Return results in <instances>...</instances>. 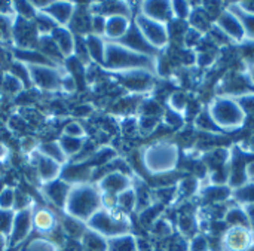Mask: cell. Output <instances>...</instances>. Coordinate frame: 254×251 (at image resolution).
Segmentation results:
<instances>
[{
  "label": "cell",
  "mask_w": 254,
  "mask_h": 251,
  "mask_svg": "<svg viewBox=\"0 0 254 251\" xmlns=\"http://www.w3.org/2000/svg\"><path fill=\"white\" fill-rule=\"evenodd\" d=\"M65 132H67L68 135H79V134H82V131H80V126H79V125H76V124H73V125H68V126L65 128Z\"/></svg>",
  "instance_id": "cell-29"
},
{
  "label": "cell",
  "mask_w": 254,
  "mask_h": 251,
  "mask_svg": "<svg viewBox=\"0 0 254 251\" xmlns=\"http://www.w3.org/2000/svg\"><path fill=\"white\" fill-rule=\"evenodd\" d=\"M141 13L147 18L165 24L174 19L171 1H144L141 4Z\"/></svg>",
  "instance_id": "cell-10"
},
{
  "label": "cell",
  "mask_w": 254,
  "mask_h": 251,
  "mask_svg": "<svg viewBox=\"0 0 254 251\" xmlns=\"http://www.w3.org/2000/svg\"><path fill=\"white\" fill-rule=\"evenodd\" d=\"M28 229H30V219H28V214H27V211H25V213H21V214L15 219V222H13V226H12V237H10L12 241H13V243L21 241V240L27 235Z\"/></svg>",
  "instance_id": "cell-18"
},
{
  "label": "cell",
  "mask_w": 254,
  "mask_h": 251,
  "mask_svg": "<svg viewBox=\"0 0 254 251\" xmlns=\"http://www.w3.org/2000/svg\"><path fill=\"white\" fill-rule=\"evenodd\" d=\"M179 164V147L174 143L155 144L146 153V165L155 174H170L176 171Z\"/></svg>",
  "instance_id": "cell-3"
},
{
  "label": "cell",
  "mask_w": 254,
  "mask_h": 251,
  "mask_svg": "<svg viewBox=\"0 0 254 251\" xmlns=\"http://www.w3.org/2000/svg\"><path fill=\"white\" fill-rule=\"evenodd\" d=\"M135 27L141 33V36L146 39V42L158 52L170 43L168 24L165 22L155 21L140 13L135 16Z\"/></svg>",
  "instance_id": "cell-4"
},
{
  "label": "cell",
  "mask_w": 254,
  "mask_h": 251,
  "mask_svg": "<svg viewBox=\"0 0 254 251\" xmlns=\"http://www.w3.org/2000/svg\"><path fill=\"white\" fill-rule=\"evenodd\" d=\"M34 223H36V226H37L40 231H48V229H51V228H52V217H51V214H49V213H46V211H40V213L36 216Z\"/></svg>",
  "instance_id": "cell-25"
},
{
  "label": "cell",
  "mask_w": 254,
  "mask_h": 251,
  "mask_svg": "<svg viewBox=\"0 0 254 251\" xmlns=\"http://www.w3.org/2000/svg\"><path fill=\"white\" fill-rule=\"evenodd\" d=\"M97 193L88 188H80L70 193L68 210L77 217H86L97 208Z\"/></svg>",
  "instance_id": "cell-8"
},
{
  "label": "cell",
  "mask_w": 254,
  "mask_h": 251,
  "mask_svg": "<svg viewBox=\"0 0 254 251\" xmlns=\"http://www.w3.org/2000/svg\"><path fill=\"white\" fill-rule=\"evenodd\" d=\"M238 60L246 68L254 64V39H246L243 43L235 46Z\"/></svg>",
  "instance_id": "cell-16"
},
{
  "label": "cell",
  "mask_w": 254,
  "mask_h": 251,
  "mask_svg": "<svg viewBox=\"0 0 254 251\" xmlns=\"http://www.w3.org/2000/svg\"><path fill=\"white\" fill-rule=\"evenodd\" d=\"M188 251H211L210 241L204 234H196L188 241Z\"/></svg>",
  "instance_id": "cell-22"
},
{
  "label": "cell",
  "mask_w": 254,
  "mask_h": 251,
  "mask_svg": "<svg viewBox=\"0 0 254 251\" xmlns=\"http://www.w3.org/2000/svg\"><path fill=\"white\" fill-rule=\"evenodd\" d=\"M213 25L219 31H222L228 37V40L235 46L243 43L247 39V34H246V30H244V25H243L241 19L238 18V15L234 10L229 9L228 3H226V7L214 19Z\"/></svg>",
  "instance_id": "cell-5"
},
{
  "label": "cell",
  "mask_w": 254,
  "mask_h": 251,
  "mask_svg": "<svg viewBox=\"0 0 254 251\" xmlns=\"http://www.w3.org/2000/svg\"><path fill=\"white\" fill-rule=\"evenodd\" d=\"M104 189L109 190V195H119V192L122 193L124 190H127L129 188V182L128 177H125L121 173H112L104 179Z\"/></svg>",
  "instance_id": "cell-13"
},
{
  "label": "cell",
  "mask_w": 254,
  "mask_h": 251,
  "mask_svg": "<svg viewBox=\"0 0 254 251\" xmlns=\"http://www.w3.org/2000/svg\"><path fill=\"white\" fill-rule=\"evenodd\" d=\"M199 196L207 205H217V204H226L232 199V189L228 185H211L207 186L201 185Z\"/></svg>",
  "instance_id": "cell-9"
},
{
  "label": "cell",
  "mask_w": 254,
  "mask_h": 251,
  "mask_svg": "<svg viewBox=\"0 0 254 251\" xmlns=\"http://www.w3.org/2000/svg\"><path fill=\"white\" fill-rule=\"evenodd\" d=\"M223 251H249L254 246V231L250 228H228L220 241Z\"/></svg>",
  "instance_id": "cell-6"
},
{
  "label": "cell",
  "mask_w": 254,
  "mask_h": 251,
  "mask_svg": "<svg viewBox=\"0 0 254 251\" xmlns=\"http://www.w3.org/2000/svg\"><path fill=\"white\" fill-rule=\"evenodd\" d=\"M189 95L183 91H174L168 95V106H170V110L173 112H177L180 115L185 116L186 110H188V106H189Z\"/></svg>",
  "instance_id": "cell-17"
},
{
  "label": "cell",
  "mask_w": 254,
  "mask_h": 251,
  "mask_svg": "<svg viewBox=\"0 0 254 251\" xmlns=\"http://www.w3.org/2000/svg\"><path fill=\"white\" fill-rule=\"evenodd\" d=\"M229 9L234 10L238 18L241 19L243 25H244V30H246V34H247V39H254V15H250V13H246L243 12L241 9L237 7L235 3H228Z\"/></svg>",
  "instance_id": "cell-19"
},
{
  "label": "cell",
  "mask_w": 254,
  "mask_h": 251,
  "mask_svg": "<svg viewBox=\"0 0 254 251\" xmlns=\"http://www.w3.org/2000/svg\"><path fill=\"white\" fill-rule=\"evenodd\" d=\"M232 202L238 205L254 204V182H247L244 186L232 190Z\"/></svg>",
  "instance_id": "cell-15"
},
{
  "label": "cell",
  "mask_w": 254,
  "mask_h": 251,
  "mask_svg": "<svg viewBox=\"0 0 254 251\" xmlns=\"http://www.w3.org/2000/svg\"><path fill=\"white\" fill-rule=\"evenodd\" d=\"M237 147H238L243 153H246V155H254V131H250V132L237 144Z\"/></svg>",
  "instance_id": "cell-24"
},
{
  "label": "cell",
  "mask_w": 254,
  "mask_h": 251,
  "mask_svg": "<svg viewBox=\"0 0 254 251\" xmlns=\"http://www.w3.org/2000/svg\"><path fill=\"white\" fill-rule=\"evenodd\" d=\"M246 174H247V182H254V159L247 162Z\"/></svg>",
  "instance_id": "cell-28"
},
{
  "label": "cell",
  "mask_w": 254,
  "mask_h": 251,
  "mask_svg": "<svg viewBox=\"0 0 254 251\" xmlns=\"http://www.w3.org/2000/svg\"><path fill=\"white\" fill-rule=\"evenodd\" d=\"M104 30L110 37H124L129 30V21L127 16H121V15L110 16L109 19H106Z\"/></svg>",
  "instance_id": "cell-12"
},
{
  "label": "cell",
  "mask_w": 254,
  "mask_h": 251,
  "mask_svg": "<svg viewBox=\"0 0 254 251\" xmlns=\"http://www.w3.org/2000/svg\"><path fill=\"white\" fill-rule=\"evenodd\" d=\"M152 232L155 234V235H158V237H161V238H167V237H171L173 235V232H174V226H173V223L168 220V219H165V217H159L152 226Z\"/></svg>",
  "instance_id": "cell-20"
},
{
  "label": "cell",
  "mask_w": 254,
  "mask_h": 251,
  "mask_svg": "<svg viewBox=\"0 0 254 251\" xmlns=\"http://www.w3.org/2000/svg\"><path fill=\"white\" fill-rule=\"evenodd\" d=\"M214 94L220 97L240 98L249 94H254V86L252 85L246 68H231L222 77L214 88Z\"/></svg>",
  "instance_id": "cell-2"
},
{
  "label": "cell",
  "mask_w": 254,
  "mask_h": 251,
  "mask_svg": "<svg viewBox=\"0 0 254 251\" xmlns=\"http://www.w3.org/2000/svg\"><path fill=\"white\" fill-rule=\"evenodd\" d=\"M83 244L89 251H107V241L92 232L83 234Z\"/></svg>",
  "instance_id": "cell-21"
},
{
  "label": "cell",
  "mask_w": 254,
  "mask_h": 251,
  "mask_svg": "<svg viewBox=\"0 0 254 251\" xmlns=\"http://www.w3.org/2000/svg\"><path fill=\"white\" fill-rule=\"evenodd\" d=\"M246 71H247V74H249V79H250L252 85L254 86V64L253 65H250V67H247Z\"/></svg>",
  "instance_id": "cell-30"
},
{
  "label": "cell",
  "mask_w": 254,
  "mask_h": 251,
  "mask_svg": "<svg viewBox=\"0 0 254 251\" xmlns=\"http://www.w3.org/2000/svg\"><path fill=\"white\" fill-rule=\"evenodd\" d=\"M107 251H138L137 240L131 235H119L107 241Z\"/></svg>",
  "instance_id": "cell-14"
},
{
  "label": "cell",
  "mask_w": 254,
  "mask_h": 251,
  "mask_svg": "<svg viewBox=\"0 0 254 251\" xmlns=\"http://www.w3.org/2000/svg\"><path fill=\"white\" fill-rule=\"evenodd\" d=\"M91 226L98 232L110 237L125 235L128 231V222L121 214H109V213H97L91 219Z\"/></svg>",
  "instance_id": "cell-7"
},
{
  "label": "cell",
  "mask_w": 254,
  "mask_h": 251,
  "mask_svg": "<svg viewBox=\"0 0 254 251\" xmlns=\"http://www.w3.org/2000/svg\"><path fill=\"white\" fill-rule=\"evenodd\" d=\"M205 109L217 128L225 134L235 132L246 125V113L235 98L214 95Z\"/></svg>",
  "instance_id": "cell-1"
},
{
  "label": "cell",
  "mask_w": 254,
  "mask_h": 251,
  "mask_svg": "<svg viewBox=\"0 0 254 251\" xmlns=\"http://www.w3.org/2000/svg\"><path fill=\"white\" fill-rule=\"evenodd\" d=\"M238 9H241L246 13L254 15V0H246V1H237L235 3Z\"/></svg>",
  "instance_id": "cell-27"
},
{
  "label": "cell",
  "mask_w": 254,
  "mask_h": 251,
  "mask_svg": "<svg viewBox=\"0 0 254 251\" xmlns=\"http://www.w3.org/2000/svg\"><path fill=\"white\" fill-rule=\"evenodd\" d=\"M48 195L51 196L52 201H55L57 204H60V202H63V199L65 196V186L63 183H60V182L52 183L49 186V193Z\"/></svg>",
  "instance_id": "cell-23"
},
{
  "label": "cell",
  "mask_w": 254,
  "mask_h": 251,
  "mask_svg": "<svg viewBox=\"0 0 254 251\" xmlns=\"http://www.w3.org/2000/svg\"><path fill=\"white\" fill-rule=\"evenodd\" d=\"M223 222L226 223L228 228H237V226H241V228H250V223H249V217H247V213L244 210L243 205H238V204H232L229 205L226 214H225V219ZM252 229V228H250Z\"/></svg>",
  "instance_id": "cell-11"
},
{
  "label": "cell",
  "mask_w": 254,
  "mask_h": 251,
  "mask_svg": "<svg viewBox=\"0 0 254 251\" xmlns=\"http://www.w3.org/2000/svg\"><path fill=\"white\" fill-rule=\"evenodd\" d=\"M54 16H57L58 19H61V21H65L68 16H70V4H67V3H57V4H54Z\"/></svg>",
  "instance_id": "cell-26"
},
{
  "label": "cell",
  "mask_w": 254,
  "mask_h": 251,
  "mask_svg": "<svg viewBox=\"0 0 254 251\" xmlns=\"http://www.w3.org/2000/svg\"><path fill=\"white\" fill-rule=\"evenodd\" d=\"M3 244H4V243H3V238H1V234H0V250L3 249Z\"/></svg>",
  "instance_id": "cell-31"
}]
</instances>
